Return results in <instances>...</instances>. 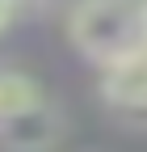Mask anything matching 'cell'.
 <instances>
[{"instance_id":"cell-1","label":"cell","mask_w":147,"mask_h":152,"mask_svg":"<svg viewBox=\"0 0 147 152\" xmlns=\"http://www.w3.org/2000/svg\"><path fill=\"white\" fill-rule=\"evenodd\" d=\"M67 38L88 64H114L147 42L143 0H80L67 13Z\"/></svg>"},{"instance_id":"cell-2","label":"cell","mask_w":147,"mask_h":152,"mask_svg":"<svg viewBox=\"0 0 147 152\" xmlns=\"http://www.w3.org/2000/svg\"><path fill=\"white\" fill-rule=\"evenodd\" d=\"M101 97L105 106L130 123H147V42L126 51L122 59L101 68Z\"/></svg>"},{"instance_id":"cell-3","label":"cell","mask_w":147,"mask_h":152,"mask_svg":"<svg viewBox=\"0 0 147 152\" xmlns=\"http://www.w3.org/2000/svg\"><path fill=\"white\" fill-rule=\"evenodd\" d=\"M63 135V114L55 110L46 97H34L25 106H17L13 114L0 118V144H9L17 152H42L55 148Z\"/></svg>"},{"instance_id":"cell-4","label":"cell","mask_w":147,"mask_h":152,"mask_svg":"<svg viewBox=\"0 0 147 152\" xmlns=\"http://www.w3.org/2000/svg\"><path fill=\"white\" fill-rule=\"evenodd\" d=\"M34 97H42V89L34 85L30 76H21V72H0V118L13 114L17 106L34 102Z\"/></svg>"},{"instance_id":"cell-5","label":"cell","mask_w":147,"mask_h":152,"mask_svg":"<svg viewBox=\"0 0 147 152\" xmlns=\"http://www.w3.org/2000/svg\"><path fill=\"white\" fill-rule=\"evenodd\" d=\"M13 9H17V0H0V30L9 26V17H13Z\"/></svg>"},{"instance_id":"cell-6","label":"cell","mask_w":147,"mask_h":152,"mask_svg":"<svg viewBox=\"0 0 147 152\" xmlns=\"http://www.w3.org/2000/svg\"><path fill=\"white\" fill-rule=\"evenodd\" d=\"M143 17H147V0H143Z\"/></svg>"}]
</instances>
